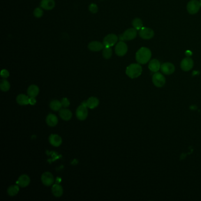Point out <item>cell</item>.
<instances>
[{"mask_svg":"<svg viewBox=\"0 0 201 201\" xmlns=\"http://www.w3.org/2000/svg\"><path fill=\"white\" fill-rule=\"evenodd\" d=\"M34 15L36 18H41L43 15V11L42 8L38 7L36 8L34 11Z\"/></svg>","mask_w":201,"mask_h":201,"instance_id":"obj_29","label":"cell"},{"mask_svg":"<svg viewBox=\"0 0 201 201\" xmlns=\"http://www.w3.org/2000/svg\"><path fill=\"white\" fill-rule=\"evenodd\" d=\"M124 40L130 41L135 39L137 36V30L135 28H131L127 29L124 31L123 34H122Z\"/></svg>","mask_w":201,"mask_h":201,"instance_id":"obj_12","label":"cell"},{"mask_svg":"<svg viewBox=\"0 0 201 201\" xmlns=\"http://www.w3.org/2000/svg\"><path fill=\"white\" fill-rule=\"evenodd\" d=\"M161 70L164 74L170 75L174 73L175 67L174 65L170 63H165L161 65Z\"/></svg>","mask_w":201,"mask_h":201,"instance_id":"obj_9","label":"cell"},{"mask_svg":"<svg viewBox=\"0 0 201 201\" xmlns=\"http://www.w3.org/2000/svg\"><path fill=\"white\" fill-rule=\"evenodd\" d=\"M29 103L31 105H34L36 103V100L35 97H30L29 99Z\"/></svg>","mask_w":201,"mask_h":201,"instance_id":"obj_33","label":"cell"},{"mask_svg":"<svg viewBox=\"0 0 201 201\" xmlns=\"http://www.w3.org/2000/svg\"><path fill=\"white\" fill-rule=\"evenodd\" d=\"M132 25L136 30H140L143 27V22L141 19H140L139 18H136L133 20Z\"/></svg>","mask_w":201,"mask_h":201,"instance_id":"obj_25","label":"cell"},{"mask_svg":"<svg viewBox=\"0 0 201 201\" xmlns=\"http://www.w3.org/2000/svg\"><path fill=\"white\" fill-rule=\"evenodd\" d=\"M49 142L51 145L55 147H58L62 145V138L56 134H52L49 137Z\"/></svg>","mask_w":201,"mask_h":201,"instance_id":"obj_15","label":"cell"},{"mask_svg":"<svg viewBox=\"0 0 201 201\" xmlns=\"http://www.w3.org/2000/svg\"><path fill=\"white\" fill-rule=\"evenodd\" d=\"M201 3L197 0H192L187 5V10L191 14H196L201 8Z\"/></svg>","mask_w":201,"mask_h":201,"instance_id":"obj_4","label":"cell"},{"mask_svg":"<svg viewBox=\"0 0 201 201\" xmlns=\"http://www.w3.org/2000/svg\"><path fill=\"white\" fill-rule=\"evenodd\" d=\"M139 36L144 40H150L154 36L155 32L154 30L150 28L142 27L139 30Z\"/></svg>","mask_w":201,"mask_h":201,"instance_id":"obj_7","label":"cell"},{"mask_svg":"<svg viewBox=\"0 0 201 201\" xmlns=\"http://www.w3.org/2000/svg\"><path fill=\"white\" fill-rule=\"evenodd\" d=\"M88 48L90 50L92 51H99L101 50H103L104 46L103 43H101L99 41H92L89 44Z\"/></svg>","mask_w":201,"mask_h":201,"instance_id":"obj_14","label":"cell"},{"mask_svg":"<svg viewBox=\"0 0 201 201\" xmlns=\"http://www.w3.org/2000/svg\"><path fill=\"white\" fill-rule=\"evenodd\" d=\"M142 73V68L139 64L133 63L127 67L126 74L129 78H138Z\"/></svg>","mask_w":201,"mask_h":201,"instance_id":"obj_2","label":"cell"},{"mask_svg":"<svg viewBox=\"0 0 201 201\" xmlns=\"http://www.w3.org/2000/svg\"><path fill=\"white\" fill-rule=\"evenodd\" d=\"M52 193L55 197H60L63 193V189L59 184H55L52 187Z\"/></svg>","mask_w":201,"mask_h":201,"instance_id":"obj_23","label":"cell"},{"mask_svg":"<svg viewBox=\"0 0 201 201\" xmlns=\"http://www.w3.org/2000/svg\"><path fill=\"white\" fill-rule=\"evenodd\" d=\"M200 3H201V0H200Z\"/></svg>","mask_w":201,"mask_h":201,"instance_id":"obj_34","label":"cell"},{"mask_svg":"<svg viewBox=\"0 0 201 201\" xmlns=\"http://www.w3.org/2000/svg\"><path fill=\"white\" fill-rule=\"evenodd\" d=\"M59 115L63 120L68 121L72 117V113L70 110L67 108H63L60 110Z\"/></svg>","mask_w":201,"mask_h":201,"instance_id":"obj_19","label":"cell"},{"mask_svg":"<svg viewBox=\"0 0 201 201\" xmlns=\"http://www.w3.org/2000/svg\"><path fill=\"white\" fill-rule=\"evenodd\" d=\"M18 192H19V187L17 185L11 186L8 188L7 190L8 195L11 196H15L18 193Z\"/></svg>","mask_w":201,"mask_h":201,"instance_id":"obj_26","label":"cell"},{"mask_svg":"<svg viewBox=\"0 0 201 201\" xmlns=\"http://www.w3.org/2000/svg\"><path fill=\"white\" fill-rule=\"evenodd\" d=\"M0 88L1 90L3 92H7L8 90L10 88V84L8 82L7 80H2L1 82V84H0Z\"/></svg>","mask_w":201,"mask_h":201,"instance_id":"obj_28","label":"cell"},{"mask_svg":"<svg viewBox=\"0 0 201 201\" xmlns=\"http://www.w3.org/2000/svg\"><path fill=\"white\" fill-rule=\"evenodd\" d=\"M61 103H62V106L64 108H67L70 105V101L69 100V99H67L66 97H64V98L62 99Z\"/></svg>","mask_w":201,"mask_h":201,"instance_id":"obj_31","label":"cell"},{"mask_svg":"<svg viewBox=\"0 0 201 201\" xmlns=\"http://www.w3.org/2000/svg\"><path fill=\"white\" fill-rule=\"evenodd\" d=\"M40 7L46 10H51L55 7V1L54 0H41Z\"/></svg>","mask_w":201,"mask_h":201,"instance_id":"obj_17","label":"cell"},{"mask_svg":"<svg viewBox=\"0 0 201 201\" xmlns=\"http://www.w3.org/2000/svg\"><path fill=\"white\" fill-rule=\"evenodd\" d=\"M127 52V46L123 41H120L116 44L115 53L118 56H123Z\"/></svg>","mask_w":201,"mask_h":201,"instance_id":"obj_8","label":"cell"},{"mask_svg":"<svg viewBox=\"0 0 201 201\" xmlns=\"http://www.w3.org/2000/svg\"><path fill=\"white\" fill-rule=\"evenodd\" d=\"M82 103L85 104L88 108L93 109V108H96V107L98 106V105L99 104V100L96 97H91L89 99H88L87 100L83 102Z\"/></svg>","mask_w":201,"mask_h":201,"instance_id":"obj_13","label":"cell"},{"mask_svg":"<svg viewBox=\"0 0 201 201\" xmlns=\"http://www.w3.org/2000/svg\"><path fill=\"white\" fill-rule=\"evenodd\" d=\"M118 37L114 34H110L106 36L103 40V44L104 47H111L115 45L118 41Z\"/></svg>","mask_w":201,"mask_h":201,"instance_id":"obj_5","label":"cell"},{"mask_svg":"<svg viewBox=\"0 0 201 201\" xmlns=\"http://www.w3.org/2000/svg\"><path fill=\"white\" fill-rule=\"evenodd\" d=\"M193 67V60L190 57H186L182 60L180 63V67L182 70L185 71H188L191 70Z\"/></svg>","mask_w":201,"mask_h":201,"instance_id":"obj_11","label":"cell"},{"mask_svg":"<svg viewBox=\"0 0 201 201\" xmlns=\"http://www.w3.org/2000/svg\"><path fill=\"white\" fill-rule=\"evenodd\" d=\"M41 179V181H42L43 184L44 185L47 186H51L54 183V177H53V175L49 172H44L42 175Z\"/></svg>","mask_w":201,"mask_h":201,"instance_id":"obj_10","label":"cell"},{"mask_svg":"<svg viewBox=\"0 0 201 201\" xmlns=\"http://www.w3.org/2000/svg\"><path fill=\"white\" fill-rule=\"evenodd\" d=\"M9 72L6 69H4V70H2L1 72V77L4 78H8L9 76Z\"/></svg>","mask_w":201,"mask_h":201,"instance_id":"obj_32","label":"cell"},{"mask_svg":"<svg viewBox=\"0 0 201 201\" xmlns=\"http://www.w3.org/2000/svg\"><path fill=\"white\" fill-rule=\"evenodd\" d=\"M152 82L157 87H162L166 83V78L162 73L156 72L152 76Z\"/></svg>","mask_w":201,"mask_h":201,"instance_id":"obj_3","label":"cell"},{"mask_svg":"<svg viewBox=\"0 0 201 201\" xmlns=\"http://www.w3.org/2000/svg\"><path fill=\"white\" fill-rule=\"evenodd\" d=\"M151 57L150 50L146 47H142L136 52V60L139 64H145L150 60Z\"/></svg>","mask_w":201,"mask_h":201,"instance_id":"obj_1","label":"cell"},{"mask_svg":"<svg viewBox=\"0 0 201 201\" xmlns=\"http://www.w3.org/2000/svg\"><path fill=\"white\" fill-rule=\"evenodd\" d=\"M30 183V179L27 175H23L20 176L17 181L18 186L21 188H25Z\"/></svg>","mask_w":201,"mask_h":201,"instance_id":"obj_18","label":"cell"},{"mask_svg":"<svg viewBox=\"0 0 201 201\" xmlns=\"http://www.w3.org/2000/svg\"><path fill=\"white\" fill-rule=\"evenodd\" d=\"M161 64L160 62L157 59H153L149 63V69L152 72L156 73L161 69Z\"/></svg>","mask_w":201,"mask_h":201,"instance_id":"obj_16","label":"cell"},{"mask_svg":"<svg viewBox=\"0 0 201 201\" xmlns=\"http://www.w3.org/2000/svg\"><path fill=\"white\" fill-rule=\"evenodd\" d=\"M29 99L30 97H28L27 96L23 94H21L17 97L16 100L18 104L20 105H27L28 104H30Z\"/></svg>","mask_w":201,"mask_h":201,"instance_id":"obj_21","label":"cell"},{"mask_svg":"<svg viewBox=\"0 0 201 201\" xmlns=\"http://www.w3.org/2000/svg\"><path fill=\"white\" fill-rule=\"evenodd\" d=\"M39 93V88L37 85H31L27 90V94L30 97H36Z\"/></svg>","mask_w":201,"mask_h":201,"instance_id":"obj_22","label":"cell"},{"mask_svg":"<svg viewBox=\"0 0 201 201\" xmlns=\"http://www.w3.org/2000/svg\"><path fill=\"white\" fill-rule=\"evenodd\" d=\"M62 106V103L60 101L54 100L51 101L50 103V107L51 109H52L54 111H59L61 110Z\"/></svg>","mask_w":201,"mask_h":201,"instance_id":"obj_24","label":"cell"},{"mask_svg":"<svg viewBox=\"0 0 201 201\" xmlns=\"http://www.w3.org/2000/svg\"><path fill=\"white\" fill-rule=\"evenodd\" d=\"M89 11L93 14H96L98 11V7L96 4H91L89 7Z\"/></svg>","mask_w":201,"mask_h":201,"instance_id":"obj_30","label":"cell"},{"mask_svg":"<svg viewBox=\"0 0 201 201\" xmlns=\"http://www.w3.org/2000/svg\"><path fill=\"white\" fill-rule=\"evenodd\" d=\"M112 55V50L110 47H104L103 49V56L106 59H109Z\"/></svg>","mask_w":201,"mask_h":201,"instance_id":"obj_27","label":"cell"},{"mask_svg":"<svg viewBox=\"0 0 201 201\" xmlns=\"http://www.w3.org/2000/svg\"><path fill=\"white\" fill-rule=\"evenodd\" d=\"M87 116H88L87 107L85 104L82 103V104L79 106L77 108L76 116L78 120H84L87 118Z\"/></svg>","mask_w":201,"mask_h":201,"instance_id":"obj_6","label":"cell"},{"mask_svg":"<svg viewBox=\"0 0 201 201\" xmlns=\"http://www.w3.org/2000/svg\"><path fill=\"white\" fill-rule=\"evenodd\" d=\"M46 123L49 126L54 127L58 123V118L53 114H49L47 116Z\"/></svg>","mask_w":201,"mask_h":201,"instance_id":"obj_20","label":"cell"}]
</instances>
